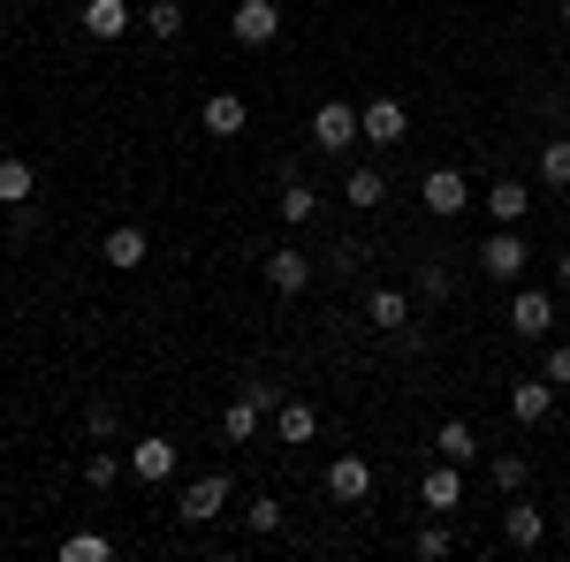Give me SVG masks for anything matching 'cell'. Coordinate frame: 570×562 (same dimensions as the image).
Segmentation results:
<instances>
[{
	"label": "cell",
	"instance_id": "1",
	"mask_svg": "<svg viewBox=\"0 0 570 562\" xmlns=\"http://www.w3.org/2000/svg\"><path fill=\"white\" fill-rule=\"evenodd\" d=\"M312 145H320L327 160H343V152L365 145V137H357V107H351V99H320V107H312Z\"/></svg>",
	"mask_w": 570,
	"mask_h": 562
},
{
	"label": "cell",
	"instance_id": "2",
	"mask_svg": "<svg viewBox=\"0 0 570 562\" xmlns=\"http://www.w3.org/2000/svg\"><path fill=\"white\" fill-rule=\"evenodd\" d=\"M525 266H532V252H525V236H518V228H494V236L480 244V274H487V282H502V289H510Z\"/></svg>",
	"mask_w": 570,
	"mask_h": 562
},
{
	"label": "cell",
	"instance_id": "3",
	"mask_svg": "<svg viewBox=\"0 0 570 562\" xmlns=\"http://www.w3.org/2000/svg\"><path fill=\"white\" fill-rule=\"evenodd\" d=\"M419 206L434 220H456V214H472V183L456 168H426V183H419Z\"/></svg>",
	"mask_w": 570,
	"mask_h": 562
},
{
	"label": "cell",
	"instance_id": "4",
	"mask_svg": "<svg viewBox=\"0 0 570 562\" xmlns=\"http://www.w3.org/2000/svg\"><path fill=\"white\" fill-rule=\"evenodd\" d=\"M228 39L252 46V53H259V46H274V39H282V8H274V0H236V16H228Z\"/></svg>",
	"mask_w": 570,
	"mask_h": 562
},
{
	"label": "cell",
	"instance_id": "5",
	"mask_svg": "<svg viewBox=\"0 0 570 562\" xmlns=\"http://www.w3.org/2000/svg\"><path fill=\"white\" fill-rule=\"evenodd\" d=\"M403 130H411V107L389 99V91L357 107V137H365V145H403Z\"/></svg>",
	"mask_w": 570,
	"mask_h": 562
},
{
	"label": "cell",
	"instance_id": "6",
	"mask_svg": "<svg viewBox=\"0 0 570 562\" xmlns=\"http://www.w3.org/2000/svg\"><path fill=\"white\" fill-rule=\"evenodd\" d=\"M122 464H130V479H137V486H160V479H176L183 448L168 441V433H145V441H137V448L122 456Z\"/></svg>",
	"mask_w": 570,
	"mask_h": 562
},
{
	"label": "cell",
	"instance_id": "7",
	"mask_svg": "<svg viewBox=\"0 0 570 562\" xmlns=\"http://www.w3.org/2000/svg\"><path fill=\"white\" fill-rule=\"evenodd\" d=\"M510 335H518V343H548V335H556V297H548V289H518V297H510Z\"/></svg>",
	"mask_w": 570,
	"mask_h": 562
},
{
	"label": "cell",
	"instance_id": "8",
	"mask_svg": "<svg viewBox=\"0 0 570 562\" xmlns=\"http://www.w3.org/2000/svg\"><path fill=\"white\" fill-rule=\"evenodd\" d=\"M220 510H228V479H220V472L190 479V486L176 494V517H183V524H214Z\"/></svg>",
	"mask_w": 570,
	"mask_h": 562
},
{
	"label": "cell",
	"instance_id": "9",
	"mask_svg": "<svg viewBox=\"0 0 570 562\" xmlns=\"http://www.w3.org/2000/svg\"><path fill=\"white\" fill-rule=\"evenodd\" d=\"M320 486H327V502H343V510H357V502L373 494V464H365V456H335Z\"/></svg>",
	"mask_w": 570,
	"mask_h": 562
},
{
	"label": "cell",
	"instance_id": "10",
	"mask_svg": "<svg viewBox=\"0 0 570 562\" xmlns=\"http://www.w3.org/2000/svg\"><path fill=\"white\" fill-rule=\"evenodd\" d=\"M266 289H274V297H297V289H312V259L297 252V244H274V252H266Z\"/></svg>",
	"mask_w": 570,
	"mask_h": 562
},
{
	"label": "cell",
	"instance_id": "11",
	"mask_svg": "<svg viewBox=\"0 0 570 562\" xmlns=\"http://www.w3.org/2000/svg\"><path fill=\"white\" fill-rule=\"evenodd\" d=\"M198 122H206V137H244V122H252V107H244V91H206V107H198Z\"/></svg>",
	"mask_w": 570,
	"mask_h": 562
},
{
	"label": "cell",
	"instance_id": "12",
	"mask_svg": "<svg viewBox=\"0 0 570 562\" xmlns=\"http://www.w3.org/2000/svg\"><path fill=\"white\" fill-rule=\"evenodd\" d=\"M548 411H556V381H548V373L510 381V418H518V426H548Z\"/></svg>",
	"mask_w": 570,
	"mask_h": 562
},
{
	"label": "cell",
	"instance_id": "13",
	"mask_svg": "<svg viewBox=\"0 0 570 562\" xmlns=\"http://www.w3.org/2000/svg\"><path fill=\"white\" fill-rule=\"evenodd\" d=\"M487 214H494V228H518V220L532 214V190L518 183V175H502V183H487V198H480Z\"/></svg>",
	"mask_w": 570,
	"mask_h": 562
},
{
	"label": "cell",
	"instance_id": "14",
	"mask_svg": "<svg viewBox=\"0 0 570 562\" xmlns=\"http://www.w3.org/2000/svg\"><path fill=\"white\" fill-rule=\"evenodd\" d=\"M130 0H85V39H99V46H115V39H130Z\"/></svg>",
	"mask_w": 570,
	"mask_h": 562
},
{
	"label": "cell",
	"instance_id": "15",
	"mask_svg": "<svg viewBox=\"0 0 570 562\" xmlns=\"http://www.w3.org/2000/svg\"><path fill=\"white\" fill-rule=\"evenodd\" d=\"M419 502H426L434 517H449V510H464V479H456V464H449V456H441L434 472L419 479Z\"/></svg>",
	"mask_w": 570,
	"mask_h": 562
},
{
	"label": "cell",
	"instance_id": "16",
	"mask_svg": "<svg viewBox=\"0 0 570 562\" xmlns=\"http://www.w3.org/2000/svg\"><path fill=\"white\" fill-rule=\"evenodd\" d=\"M502 540H510L518 555H532V548L548 540V517H540L532 502H518V494H510V510H502Z\"/></svg>",
	"mask_w": 570,
	"mask_h": 562
},
{
	"label": "cell",
	"instance_id": "17",
	"mask_svg": "<svg viewBox=\"0 0 570 562\" xmlns=\"http://www.w3.org/2000/svg\"><path fill=\"white\" fill-rule=\"evenodd\" d=\"M274 214H282V228H312V220H320V190H312L305 175H289L282 198H274Z\"/></svg>",
	"mask_w": 570,
	"mask_h": 562
},
{
	"label": "cell",
	"instance_id": "18",
	"mask_svg": "<svg viewBox=\"0 0 570 562\" xmlns=\"http://www.w3.org/2000/svg\"><path fill=\"white\" fill-rule=\"evenodd\" d=\"M31 198H39V168H31L23 152H8V160H0V206L16 214V206H31Z\"/></svg>",
	"mask_w": 570,
	"mask_h": 562
},
{
	"label": "cell",
	"instance_id": "19",
	"mask_svg": "<svg viewBox=\"0 0 570 562\" xmlns=\"http://www.w3.org/2000/svg\"><path fill=\"white\" fill-rule=\"evenodd\" d=\"M259 418H266V403L244 388L228 411H220V441H236V448H244V441H259Z\"/></svg>",
	"mask_w": 570,
	"mask_h": 562
},
{
	"label": "cell",
	"instance_id": "20",
	"mask_svg": "<svg viewBox=\"0 0 570 562\" xmlns=\"http://www.w3.org/2000/svg\"><path fill=\"white\" fill-rule=\"evenodd\" d=\"M365 319H373L381 335H395V327L411 319V289H395V282H381V289L365 297Z\"/></svg>",
	"mask_w": 570,
	"mask_h": 562
},
{
	"label": "cell",
	"instance_id": "21",
	"mask_svg": "<svg viewBox=\"0 0 570 562\" xmlns=\"http://www.w3.org/2000/svg\"><path fill=\"white\" fill-rule=\"evenodd\" d=\"M312 433H320V411H312V403H274V441L305 448Z\"/></svg>",
	"mask_w": 570,
	"mask_h": 562
},
{
	"label": "cell",
	"instance_id": "22",
	"mask_svg": "<svg viewBox=\"0 0 570 562\" xmlns=\"http://www.w3.org/2000/svg\"><path fill=\"white\" fill-rule=\"evenodd\" d=\"M145 252H153V244H145V228H137V220L107 228V266H122V274H130V266H145Z\"/></svg>",
	"mask_w": 570,
	"mask_h": 562
},
{
	"label": "cell",
	"instance_id": "23",
	"mask_svg": "<svg viewBox=\"0 0 570 562\" xmlns=\"http://www.w3.org/2000/svg\"><path fill=\"white\" fill-rule=\"evenodd\" d=\"M381 198H389V175L381 168H351L343 175V206H365V214H373Z\"/></svg>",
	"mask_w": 570,
	"mask_h": 562
},
{
	"label": "cell",
	"instance_id": "24",
	"mask_svg": "<svg viewBox=\"0 0 570 562\" xmlns=\"http://www.w3.org/2000/svg\"><path fill=\"white\" fill-rule=\"evenodd\" d=\"M434 448H441V456H449V464H472V456H480V433L464 426V418H441Z\"/></svg>",
	"mask_w": 570,
	"mask_h": 562
},
{
	"label": "cell",
	"instance_id": "25",
	"mask_svg": "<svg viewBox=\"0 0 570 562\" xmlns=\"http://www.w3.org/2000/svg\"><path fill=\"white\" fill-rule=\"evenodd\" d=\"M449 289H456V282H449V266H441V259H426L419 274H411V297H419V304H449Z\"/></svg>",
	"mask_w": 570,
	"mask_h": 562
},
{
	"label": "cell",
	"instance_id": "26",
	"mask_svg": "<svg viewBox=\"0 0 570 562\" xmlns=\"http://www.w3.org/2000/svg\"><path fill=\"white\" fill-rule=\"evenodd\" d=\"M137 23H145V31H153L160 46H168V39H183V0H153V8H145Z\"/></svg>",
	"mask_w": 570,
	"mask_h": 562
},
{
	"label": "cell",
	"instance_id": "27",
	"mask_svg": "<svg viewBox=\"0 0 570 562\" xmlns=\"http://www.w3.org/2000/svg\"><path fill=\"white\" fill-rule=\"evenodd\" d=\"M107 555H115L107 532H69V540H61V562H107Z\"/></svg>",
	"mask_w": 570,
	"mask_h": 562
},
{
	"label": "cell",
	"instance_id": "28",
	"mask_svg": "<svg viewBox=\"0 0 570 562\" xmlns=\"http://www.w3.org/2000/svg\"><path fill=\"white\" fill-rule=\"evenodd\" d=\"M540 183H548V190H570V137L540 145Z\"/></svg>",
	"mask_w": 570,
	"mask_h": 562
},
{
	"label": "cell",
	"instance_id": "29",
	"mask_svg": "<svg viewBox=\"0 0 570 562\" xmlns=\"http://www.w3.org/2000/svg\"><path fill=\"white\" fill-rule=\"evenodd\" d=\"M122 472H130L122 456H107V448H85V486H99V494H107V486H115Z\"/></svg>",
	"mask_w": 570,
	"mask_h": 562
},
{
	"label": "cell",
	"instance_id": "30",
	"mask_svg": "<svg viewBox=\"0 0 570 562\" xmlns=\"http://www.w3.org/2000/svg\"><path fill=\"white\" fill-rule=\"evenodd\" d=\"M487 472H494V486H502V494H525V456H518V448H510V456H494V464H487Z\"/></svg>",
	"mask_w": 570,
	"mask_h": 562
},
{
	"label": "cell",
	"instance_id": "31",
	"mask_svg": "<svg viewBox=\"0 0 570 562\" xmlns=\"http://www.w3.org/2000/svg\"><path fill=\"white\" fill-rule=\"evenodd\" d=\"M244 524H252V532H282V502H274V494H252V510H244Z\"/></svg>",
	"mask_w": 570,
	"mask_h": 562
},
{
	"label": "cell",
	"instance_id": "32",
	"mask_svg": "<svg viewBox=\"0 0 570 562\" xmlns=\"http://www.w3.org/2000/svg\"><path fill=\"white\" fill-rule=\"evenodd\" d=\"M449 548H456V540H449V524H419V540H411V555H426V562H441Z\"/></svg>",
	"mask_w": 570,
	"mask_h": 562
},
{
	"label": "cell",
	"instance_id": "33",
	"mask_svg": "<svg viewBox=\"0 0 570 562\" xmlns=\"http://www.w3.org/2000/svg\"><path fill=\"white\" fill-rule=\"evenodd\" d=\"M115 426H122V418H115V403H91V411H85V433H91V441H115Z\"/></svg>",
	"mask_w": 570,
	"mask_h": 562
},
{
	"label": "cell",
	"instance_id": "34",
	"mask_svg": "<svg viewBox=\"0 0 570 562\" xmlns=\"http://www.w3.org/2000/svg\"><path fill=\"white\" fill-rule=\"evenodd\" d=\"M540 373H548L556 388H570V343H548V357H540Z\"/></svg>",
	"mask_w": 570,
	"mask_h": 562
},
{
	"label": "cell",
	"instance_id": "35",
	"mask_svg": "<svg viewBox=\"0 0 570 562\" xmlns=\"http://www.w3.org/2000/svg\"><path fill=\"white\" fill-rule=\"evenodd\" d=\"M556 282H563V289H570V244H563V259H556Z\"/></svg>",
	"mask_w": 570,
	"mask_h": 562
},
{
	"label": "cell",
	"instance_id": "36",
	"mask_svg": "<svg viewBox=\"0 0 570 562\" xmlns=\"http://www.w3.org/2000/svg\"><path fill=\"white\" fill-rule=\"evenodd\" d=\"M563 540H570V510H563Z\"/></svg>",
	"mask_w": 570,
	"mask_h": 562
},
{
	"label": "cell",
	"instance_id": "37",
	"mask_svg": "<svg viewBox=\"0 0 570 562\" xmlns=\"http://www.w3.org/2000/svg\"><path fill=\"white\" fill-rule=\"evenodd\" d=\"M563 23H570V0H563Z\"/></svg>",
	"mask_w": 570,
	"mask_h": 562
},
{
	"label": "cell",
	"instance_id": "38",
	"mask_svg": "<svg viewBox=\"0 0 570 562\" xmlns=\"http://www.w3.org/2000/svg\"><path fill=\"white\" fill-rule=\"evenodd\" d=\"M563 137H570V115H563Z\"/></svg>",
	"mask_w": 570,
	"mask_h": 562
}]
</instances>
